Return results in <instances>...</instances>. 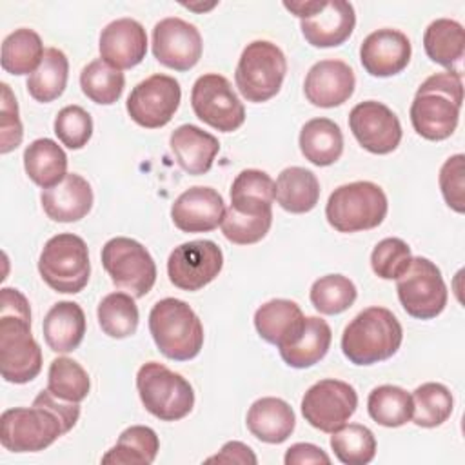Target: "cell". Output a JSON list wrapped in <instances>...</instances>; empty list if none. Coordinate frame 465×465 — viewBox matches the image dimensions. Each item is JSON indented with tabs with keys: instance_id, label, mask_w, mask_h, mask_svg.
<instances>
[{
	"instance_id": "1",
	"label": "cell",
	"mask_w": 465,
	"mask_h": 465,
	"mask_svg": "<svg viewBox=\"0 0 465 465\" xmlns=\"http://www.w3.org/2000/svg\"><path fill=\"white\" fill-rule=\"evenodd\" d=\"M80 418V405L40 391L31 407L7 409L0 416V441L11 452H38L69 432Z\"/></svg>"
},
{
	"instance_id": "2",
	"label": "cell",
	"mask_w": 465,
	"mask_h": 465,
	"mask_svg": "<svg viewBox=\"0 0 465 465\" xmlns=\"http://www.w3.org/2000/svg\"><path fill=\"white\" fill-rule=\"evenodd\" d=\"M42 371V351L31 334L27 298L13 287L0 292V372L9 383H27Z\"/></svg>"
},
{
	"instance_id": "3",
	"label": "cell",
	"mask_w": 465,
	"mask_h": 465,
	"mask_svg": "<svg viewBox=\"0 0 465 465\" xmlns=\"http://www.w3.org/2000/svg\"><path fill=\"white\" fill-rule=\"evenodd\" d=\"M461 104V73H436L418 87L409 111L411 124L421 138L441 142L456 131Z\"/></svg>"
},
{
	"instance_id": "4",
	"label": "cell",
	"mask_w": 465,
	"mask_h": 465,
	"mask_svg": "<svg viewBox=\"0 0 465 465\" xmlns=\"http://www.w3.org/2000/svg\"><path fill=\"white\" fill-rule=\"evenodd\" d=\"M403 340L398 318L385 307H367L341 334V351L354 365H372L392 358Z\"/></svg>"
},
{
	"instance_id": "5",
	"label": "cell",
	"mask_w": 465,
	"mask_h": 465,
	"mask_svg": "<svg viewBox=\"0 0 465 465\" xmlns=\"http://www.w3.org/2000/svg\"><path fill=\"white\" fill-rule=\"evenodd\" d=\"M149 332L158 351L174 361H187L203 347V325L189 303L178 298L156 302L149 312Z\"/></svg>"
},
{
	"instance_id": "6",
	"label": "cell",
	"mask_w": 465,
	"mask_h": 465,
	"mask_svg": "<svg viewBox=\"0 0 465 465\" xmlns=\"http://www.w3.org/2000/svg\"><path fill=\"white\" fill-rule=\"evenodd\" d=\"M387 196L372 182L360 180L336 187L325 205V218L338 232H358L378 227L387 216Z\"/></svg>"
},
{
	"instance_id": "7",
	"label": "cell",
	"mask_w": 465,
	"mask_h": 465,
	"mask_svg": "<svg viewBox=\"0 0 465 465\" xmlns=\"http://www.w3.org/2000/svg\"><path fill=\"white\" fill-rule=\"evenodd\" d=\"M136 389L145 411L162 421H178L194 407L191 383L158 361H147L138 369Z\"/></svg>"
},
{
	"instance_id": "8",
	"label": "cell",
	"mask_w": 465,
	"mask_h": 465,
	"mask_svg": "<svg viewBox=\"0 0 465 465\" xmlns=\"http://www.w3.org/2000/svg\"><path fill=\"white\" fill-rule=\"evenodd\" d=\"M285 73L283 51L269 40H254L240 54L234 82L247 102L262 104L280 93Z\"/></svg>"
},
{
	"instance_id": "9",
	"label": "cell",
	"mask_w": 465,
	"mask_h": 465,
	"mask_svg": "<svg viewBox=\"0 0 465 465\" xmlns=\"http://www.w3.org/2000/svg\"><path fill=\"white\" fill-rule=\"evenodd\" d=\"M38 272L56 292H80L91 274L89 249L84 238L73 232H60L49 238L38 258Z\"/></svg>"
},
{
	"instance_id": "10",
	"label": "cell",
	"mask_w": 465,
	"mask_h": 465,
	"mask_svg": "<svg viewBox=\"0 0 465 465\" xmlns=\"http://www.w3.org/2000/svg\"><path fill=\"white\" fill-rule=\"evenodd\" d=\"M102 265L111 282L134 298L145 296L156 282V263L136 240L116 236L102 247Z\"/></svg>"
},
{
	"instance_id": "11",
	"label": "cell",
	"mask_w": 465,
	"mask_h": 465,
	"mask_svg": "<svg viewBox=\"0 0 465 465\" xmlns=\"http://www.w3.org/2000/svg\"><path fill=\"white\" fill-rule=\"evenodd\" d=\"M396 291L405 312L418 320H432L447 305V285L441 271L429 258L416 256L396 280Z\"/></svg>"
},
{
	"instance_id": "12",
	"label": "cell",
	"mask_w": 465,
	"mask_h": 465,
	"mask_svg": "<svg viewBox=\"0 0 465 465\" xmlns=\"http://www.w3.org/2000/svg\"><path fill=\"white\" fill-rule=\"evenodd\" d=\"M191 105L198 120L222 133H232L245 122V107L231 87V82L207 73L196 78L191 91Z\"/></svg>"
},
{
	"instance_id": "13",
	"label": "cell",
	"mask_w": 465,
	"mask_h": 465,
	"mask_svg": "<svg viewBox=\"0 0 465 465\" xmlns=\"http://www.w3.org/2000/svg\"><path fill=\"white\" fill-rule=\"evenodd\" d=\"M182 89L169 74H151L136 84L127 96L125 109L134 124L145 129H158L171 122L180 107Z\"/></svg>"
},
{
	"instance_id": "14",
	"label": "cell",
	"mask_w": 465,
	"mask_h": 465,
	"mask_svg": "<svg viewBox=\"0 0 465 465\" xmlns=\"http://www.w3.org/2000/svg\"><path fill=\"white\" fill-rule=\"evenodd\" d=\"M358 394L352 385L341 380H320L307 389L302 398V414L305 421L322 430L334 432L356 412Z\"/></svg>"
},
{
	"instance_id": "15",
	"label": "cell",
	"mask_w": 465,
	"mask_h": 465,
	"mask_svg": "<svg viewBox=\"0 0 465 465\" xmlns=\"http://www.w3.org/2000/svg\"><path fill=\"white\" fill-rule=\"evenodd\" d=\"M223 267V252L211 240H193L173 249L167 260L169 282L182 291H200Z\"/></svg>"
},
{
	"instance_id": "16",
	"label": "cell",
	"mask_w": 465,
	"mask_h": 465,
	"mask_svg": "<svg viewBox=\"0 0 465 465\" xmlns=\"http://www.w3.org/2000/svg\"><path fill=\"white\" fill-rule=\"evenodd\" d=\"M349 127L358 143L372 154H389L401 142V124L385 104L365 100L349 113Z\"/></svg>"
},
{
	"instance_id": "17",
	"label": "cell",
	"mask_w": 465,
	"mask_h": 465,
	"mask_svg": "<svg viewBox=\"0 0 465 465\" xmlns=\"http://www.w3.org/2000/svg\"><path fill=\"white\" fill-rule=\"evenodd\" d=\"M202 35L196 25L178 16L163 18L153 29V54L169 69H193L202 58Z\"/></svg>"
},
{
	"instance_id": "18",
	"label": "cell",
	"mask_w": 465,
	"mask_h": 465,
	"mask_svg": "<svg viewBox=\"0 0 465 465\" xmlns=\"http://www.w3.org/2000/svg\"><path fill=\"white\" fill-rule=\"evenodd\" d=\"M412 47L405 33L383 27L367 35L360 45V62L371 76L387 78L401 73L411 62Z\"/></svg>"
},
{
	"instance_id": "19",
	"label": "cell",
	"mask_w": 465,
	"mask_h": 465,
	"mask_svg": "<svg viewBox=\"0 0 465 465\" xmlns=\"http://www.w3.org/2000/svg\"><path fill=\"white\" fill-rule=\"evenodd\" d=\"M225 214L222 194L213 187L194 185L183 191L171 207V220L182 232L214 231Z\"/></svg>"
},
{
	"instance_id": "20",
	"label": "cell",
	"mask_w": 465,
	"mask_h": 465,
	"mask_svg": "<svg viewBox=\"0 0 465 465\" xmlns=\"http://www.w3.org/2000/svg\"><path fill=\"white\" fill-rule=\"evenodd\" d=\"M356 87L354 71L343 60H320L316 62L303 82L305 98L323 109L345 104Z\"/></svg>"
},
{
	"instance_id": "21",
	"label": "cell",
	"mask_w": 465,
	"mask_h": 465,
	"mask_svg": "<svg viewBox=\"0 0 465 465\" xmlns=\"http://www.w3.org/2000/svg\"><path fill=\"white\" fill-rule=\"evenodd\" d=\"M98 49L102 60L114 69H131L145 58V29L134 18H116L102 29Z\"/></svg>"
},
{
	"instance_id": "22",
	"label": "cell",
	"mask_w": 465,
	"mask_h": 465,
	"mask_svg": "<svg viewBox=\"0 0 465 465\" xmlns=\"http://www.w3.org/2000/svg\"><path fill=\"white\" fill-rule=\"evenodd\" d=\"M356 13L351 2L331 0L320 11L302 20L300 29L312 47H338L352 35Z\"/></svg>"
},
{
	"instance_id": "23",
	"label": "cell",
	"mask_w": 465,
	"mask_h": 465,
	"mask_svg": "<svg viewBox=\"0 0 465 465\" xmlns=\"http://www.w3.org/2000/svg\"><path fill=\"white\" fill-rule=\"evenodd\" d=\"M254 327L262 340L280 351L300 340L305 329V316L296 302L274 298L256 309Z\"/></svg>"
},
{
	"instance_id": "24",
	"label": "cell",
	"mask_w": 465,
	"mask_h": 465,
	"mask_svg": "<svg viewBox=\"0 0 465 465\" xmlns=\"http://www.w3.org/2000/svg\"><path fill=\"white\" fill-rule=\"evenodd\" d=\"M93 189L89 182L74 173H67L65 178L54 187L42 189V209L53 222H78L85 218L93 207Z\"/></svg>"
},
{
	"instance_id": "25",
	"label": "cell",
	"mask_w": 465,
	"mask_h": 465,
	"mask_svg": "<svg viewBox=\"0 0 465 465\" xmlns=\"http://www.w3.org/2000/svg\"><path fill=\"white\" fill-rule=\"evenodd\" d=\"M171 153L176 163L189 174H205L220 151V142L211 133L193 125L183 124L171 133L169 138Z\"/></svg>"
},
{
	"instance_id": "26",
	"label": "cell",
	"mask_w": 465,
	"mask_h": 465,
	"mask_svg": "<svg viewBox=\"0 0 465 465\" xmlns=\"http://www.w3.org/2000/svg\"><path fill=\"white\" fill-rule=\"evenodd\" d=\"M249 432L263 443H283L296 427V416L292 407L274 396H265L256 400L245 418Z\"/></svg>"
},
{
	"instance_id": "27",
	"label": "cell",
	"mask_w": 465,
	"mask_h": 465,
	"mask_svg": "<svg viewBox=\"0 0 465 465\" xmlns=\"http://www.w3.org/2000/svg\"><path fill=\"white\" fill-rule=\"evenodd\" d=\"M44 340L53 352H73L85 334L84 309L74 302L54 303L42 323Z\"/></svg>"
},
{
	"instance_id": "28",
	"label": "cell",
	"mask_w": 465,
	"mask_h": 465,
	"mask_svg": "<svg viewBox=\"0 0 465 465\" xmlns=\"http://www.w3.org/2000/svg\"><path fill=\"white\" fill-rule=\"evenodd\" d=\"M274 200L282 209L292 214H303L316 207L320 200V182L305 167H287L274 182Z\"/></svg>"
},
{
	"instance_id": "29",
	"label": "cell",
	"mask_w": 465,
	"mask_h": 465,
	"mask_svg": "<svg viewBox=\"0 0 465 465\" xmlns=\"http://www.w3.org/2000/svg\"><path fill=\"white\" fill-rule=\"evenodd\" d=\"M274 180L260 169H243L231 185V207L247 216L272 213Z\"/></svg>"
},
{
	"instance_id": "30",
	"label": "cell",
	"mask_w": 465,
	"mask_h": 465,
	"mask_svg": "<svg viewBox=\"0 0 465 465\" xmlns=\"http://www.w3.org/2000/svg\"><path fill=\"white\" fill-rule=\"evenodd\" d=\"M300 151L318 167L332 165L343 153V134L336 122L329 118H312L300 131Z\"/></svg>"
},
{
	"instance_id": "31",
	"label": "cell",
	"mask_w": 465,
	"mask_h": 465,
	"mask_svg": "<svg viewBox=\"0 0 465 465\" xmlns=\"http://www.w3.org/2000/svg\"><path fill=\"white\" fill-rule=\"evenodd\" d=\"M24 169L42 189L54 187L67 174V154L51 138L33 140L24 151Z\"/></svg>"
},
{
	"instance_id": "32",
	"label": "cell",
	"mask_w": 465,
	"mask_h": 465,
	"mask_svg": "<svg viewBox=\"0 0 465 465\" xmlns=\"http://www.w3.org/2000/svg\"><path fill=\"white\" fill-rule=\"evenodd\" d=\"M160 440L151 427L131 425L104 456L102 463L114 465H151L156 460Z\"/></svg>"
},
{
	"instance_id": "33",
	"label": "cell",
	"mask_w": 465,
	"mask_h": 465,
	"mask_svg": "<svg viewBox=\"0 0 465 465\" xmlns=\"http://www.w3.org/2000/svg\"><path fill=\"white\" fill-rule=\"evenodd\" d=\"M423 47L432 62L452 71V67L461 62L465 51L463 25L450 18L430 22L423 33Z\"/></svg>"
},
{
	"instance_id": "34",
	"label": "cell",
	"mask_w": 465,
	"mask_h": 465,
	"mask_svg": "<svg viewBox=\"0 0 465 465\" xmlns=\"http://www.w3.org/2000/svg\"><path fill=\"white\" fill-rule=\"evenodd\" d=\"M45 54L42 38L36 31L20 27L2 42V69L9 74H33Z\"/></svg>"
},
{
	"instance_id": "35",
	"label": "cell",
	"mask_w": 465,
	"mask_h": 465,
	"mask_svg": "<svg viewBox=\"0 0 465 465\" xmlns=\"http://www.w3.org/2000/svg\"><path fill=\"white\" fill-rule=\"evenodd\" d=\"M332 332L329 323L318 316L305 318V329L300 340L289 347L280 349L282 360L294 369H307L316 365L329 351Z\"/></svg>"
},
{
	"instance_id": "36",
	"label": "cell",
	"mask_w": 465,
	"mask_h": 465,
	"mask_svg": "<svg viewBox=\"0 0 465 465\" xmlns=\"http://www.w3.org/2000/svg\"><path fill=\"white\" fill-rule=\"evenodd\" d=\"M69 76V62L64 51L56 47L45 49V54L42 58V64L38 69L29 74L27 78V91L29 94L42 104H49L62 96L67 85Z\"/></svg>"
},
{
	"instance_id": "37",
	"label": "cell",
	"mask_w": 465,
	"mask_h": 465,
	"mask_svg": "<svg viewBox=\"0 0 465 465\" xmlns=\"http://www.w3.org/2000/svg\"><path fill=\"white\" fill-rule=\"evenodd\" d=\"M98 325L109 338H129L138 329V307L129 292H111L102 298L96 309Z\"/></svg>"
},
{
	"instance_id": "38",
	"label": "cell",
	"mask_w": 465,
	"mask_h": 465,
	"mask_svg": "<svg viewBox=\"0 0 465 465\" xmlns=\"http://www.w3.org/2000/svg\"><path fill=\"white\" fill-rule=\"evenodd\" d=\"M367 411L378 425L401 427L412 418V396L398 385H380L371 391Z\"/></svg>"
},
{
	"instance_id": "39",
	"label": "cell",
	"mask_w": 465,
	"mask_h": 465,
	"mask_svg": "<svg viewBox=\"0 0 465 465\" xmlns=\"http://www.w3.org/2000/svg\"><path fill=\"white\" fill-rule=\"evenodd\" d=\"M452 407V394L443 383L427 381L412 392V421L418 427H440L450 418Z\"/></svg>"
},
{
	"instance_id": "40",
	"label": "cell",
	"mask_w": 465,
	"mask_h": 465,
	"mask_svg": "<svg viewBox=\"0 0 465 465\" xmlns=\"http://www.w3.org/2000/svg\"><path fill=\"white\" fill-rule=\"evenodd\" d=\"M80 87L91 102L111 105L120 100L125 87V78L120 69H114L102 58H96L82 69Z\"/></svg>"
},
{
	"instance_id": "41",
	"label": "cell",
	"mask_w": 465,
	"mask_h": 465,
	"mask_svg": "<svg viewBox=\"0 0 465 465\" xmlns=\"http://www.w3.org/2000/svg\"><path fill=\"white\" fill-rule=\"evenodd\" d=\"M331 449L345 465H367L376 456V438L371 429L360 423L341 425L331 432Z\"/></svg>"
},
{
	"instance_id": "42",
	"label": "cell",
	"mask_w": 465,
	"mask_h": 465,
	"mask_svg": "<svg viewBox=\"0 0 465 465\" xmlns=\"http://www.w3.org/2000/svg\"><path fill=\"white\" fill-rule=\"evenodd\" d=\"M47 389L60 400L80 403L91 391L87 371L73 358H54L47 372Z\"/></svg>"
},
{
	"instance_id": "43",
	"label": "cell",
	"mask_w": 465,
	"mask_h": 465,
	"mask_svg": "<svg viewBox=\"0 0 465 465\" xmlns=\"http://www.w3.org/2000/svg\"><path fill=\"white\" fill-rule=\"evenodd\" d=\"M311 303L322 314H340L347 311L358 296L356 285L343 274H327L311 287Z\"/></svg>"
},
{
	"instance_id": "44",
	"label": "cell",
	"mask_w": 465,
	"mask_h": 465,
	"mask_svg": "<svg viewBox=\"0 0 465 465\" xmlns=\"http://www.w3.org/2000/svg\"><path fill=\"white\" fill-rule=\"evenodd\" d=\"M411 260V247L401 238H383L371 252V267L381 280H398Z\"/></svg>"
},
{
	"instance_id": "45",
	"label": "cell",
	"mask_w": 465,
	"mask_h": 465,
	"mask_svg": "<svg viewBox=\"0 0 465 465\" xmlns=\"http://www.w3.org/2000/svg\"><path fill=\"white\" fill-rule=\"evenodd\" d=\"M271 223H272V213L260 214V216H247L229 207L223 214L220 227L223 236L229 242L236 245H251L265 238V234L271 229Z\"/></svg>"
},
{
	"instance_id": "46",
	"label": "cell",
	"mask_w": 465,
	"mask_h": 465,
	"mask_svg": "<svg viewBox=\"0 0 465 465\" xmlns=\"http://www.w3.org/2000/svg\"><path fill=\"white\" fill-rule=\"evenodd\" d=\"M54 134L69 149H82L93 136V118L80 105H65L54 118Z\"/></svg>"
},
{
	"instance_id": "47",
	"label": "cell",
	"mask_w": 465,
	"mask_h": 465,
	"mask_svg": "<svg viewBox=\"0 0 465 465\" xmlns=\"http://www.w3.org/2000/svg\"><path fill=\"white\" fill-rule=\"evenodd\" d=\"M440 189L447 205L456 211H465V156L454 154L445 160L440 169Z\"/></svg>"
},
{
	"instance_id": "48",
	"label": "cell",
	"mask_w": 465,
	"mask_h": 465,
	"mask_svg": "<svg viewBox=\"0 0 465 465\" xmlns=\"http://www.w3.org/2000/svg\"><path fill=\"white\" fill-rule=\"evenodd\" d=\"M2 104H0V153L7 154L22 142L24 129L18 116V104L11 87L2 82Z\"/></svg>"
},
{
	"instance_id": "49",
	"label": "cell",
	"mask_w": 465,
	"mask_h": 465,
	"mask_svg": "<svg viewBox=\"0 0 465 465\" xmlns=\"http://www.w3.org/2000/svg\"><path fill=\"white\" fill-rule=\"evenodd\" d=\"M207 463H240V465H256L258 458L252 449L242 441H227L218 454L205 460Z\"/></svg>"
},
{
	"instance_id": "50",
	"label": "cell",
	"mask_w": 465,
	"mask_h": 465,
	"mask_svg": "<svg viewBox=\"0 0 465 465\" xmlns=\"http://www.w3.org/2000/svg\"><path fill=\"white\" fill-rule=\"evenodd\" d=\"M285 465H303V463H331V458L325 450L312 443H294L287 449L283 456Z\"/></svg>"
},
{
	"instance_id": "51",
	"label": "cell",
	"mask_w": 465,
	"mask_h": 465,
	"mask_svg": "<svg viewBox=\"0 0 465 465\" xmlns=\"http://www.w3.org/2000/svg\"><path fill=\"white\" fill-rule=\"evenodd\" d=\"M325 0H300V2H283V7L287 11H291L294 16H298L300 20L309 18L311 15H314L316 11H320L323 7Z\"/></svg>"
},
{
	"instance_id": "52",
	"label": "cell",
	"mask_w": 465,
	"mask_h": 465,
	"mask_svg": "<svg viewBox=\"0 0 465 465\" xmlns=\"http://www.w3.org/2000/svg\"><path fill=\"white\" fill-rule=\"evenodd\" d=\"M216 5V2H213V4H209V5H196V4H183V7H187V9H193V11H209V9H213Z\"/></svg>"
}]
</instances>
